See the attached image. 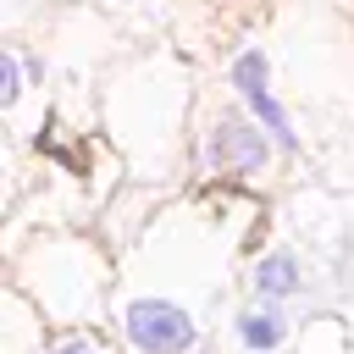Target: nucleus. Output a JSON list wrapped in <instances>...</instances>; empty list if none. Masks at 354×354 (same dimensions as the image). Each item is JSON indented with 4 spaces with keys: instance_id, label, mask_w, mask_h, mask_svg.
Listing matches in <instances>:
<instances>
[{
    "instance_id": "f257e3e1",
    "label": "nucleus",
    "mask_w": 354,
    "mask_h": 354,
    "mask_svg": "<svg viewBox=\"0 0 354 354\" xmlns=\"http://www.w3.org/2000/svg\"><path fill=\"white\" fill-rule=\"evenodd\" d=\"M122 326H127L133 348H144V354H188V343H194V321H188L177 304H166V299H138V304H127Z\"/></svg>"
},
{
    "instance_id": "f03ea898",
    "label": "nucleus",
    "mask_w": 354,
    "mask_h": 354,
    "mask_svg": "<svg viewBox=\"0 0 354 354\" xmlns=\"http://www.w3.org/2000/svg\"><path fill=\"white\" fill-rule=\"evenodd\" d=\"M232 83L243 88V100L254 105V116L282 138V144H293V127H288V116H282V105L271 100V88H266V55L260 50H249V55H238V66H232Z\"/></svg>"
},
{
    "instance_id": "20e7f679",
    "label": "nucleus",
    "mask_w": 354,
    "mask_h": 354,
    "mask_svg": "<svg viewBox=\"0 0 354 354\" xmlns=\"http://www.w3.org/2000/svg\"><path fill=\"white\" fill-rule=\"evenodd\" d=\"M254 282H260V293H293V288H299V266H293V254H271V260H260Z\"/></svg>"
},
{
    "instance_id": "0eeeda50",
    "label": "nucleus",
    "mask_w": 354,
    "mask_h": 354,
    "mask_svg": "<svg viewBox=\"0 0 354 354\" xmlns=\"http://www.w3.org/2000/svg\"><path fill=\"white\" fill-rule=\"evenodd\" d=\"M55 354H100V348H94V343H83V337H66Z\"/></svg>"
},
{
    "instance_id": "423d86ee",
    "label": "nucleus",
    "mask_w": 354,
    "mask_h": 354,
    "mask_svg": "<svg viewBox=\"0 0 354 354\" xmlns=\"http://www.w3.org/2000/svg\"><path fill=\"white\" fill-rule=\"evenodd\" d=\"M0 88L6 100H17V55H0Z\"/></svg>"
},
{
    "instance_id": "7ed1b4c3",
    "label": "nucleus",
    "mask_w": 354,
    "mask_h": 354,
    "mask_svg": "<svg viewBox=\"0 0 354 354\" xmlns=\"http://www.w3.org/2000/svg\"><path fill=\"white\" fill-rule=\"evenodd\" d=\"M210 160L221 171H254L266 160V133H254L243 122H221L216 138H210Z\"/></svg>"
},
{
    "instance_id": "39448f33",
    "label": "nucleus",
    "mask_w": 354,
    "mask_h": 354,
    "mask_svg": "<svg viewBox=\"0 0 354 354\" xmlns=\"http://www.w3.org/2000/svg\"><path fill=\"white\" fill-rule=\"evenodd\" d=\"M277 337H282V315L277 310H249L243 315V343L249 348H271Z\"/></svg>"
}]
</instances>
